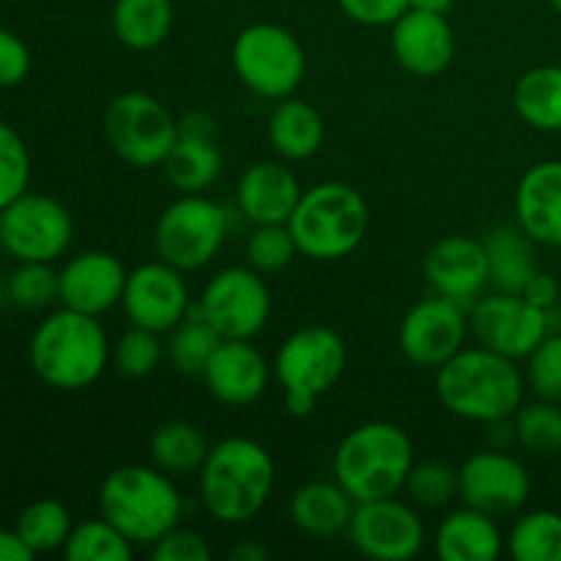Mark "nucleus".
I'll return each instance as SVG.
<instances>
[{
	"instance_id": "nucleus-27",
	"label": "nucleus",
	"mask_w": 561,
	"mask_h": 561,
	"mask_svg": "<svg viewBox=\"0 0 561 561\" xmlns=\"http://www.w3.org/2000/svg\"><path fill=\"white\" fill-rule=\"evenodd\" d=\"M268 142L285 162H307L327 142V124L310 102L294 96L274 102L266 124Z\"/></svg>"
},
{
	"instance_id": "nucleus-40",
	"label": "nucleus",
	"mask_w": 561,
	"mask_h": 561,
	"mask_svg": "<svg viewBox=\"0 0 561 561\" xmlns=\"http://www.w3.org/2000/svg\"><path fill=\"white\" fill-rule=\"evenodd\" d=\"M247 263L261 274H277L299 255L294 233L288 225H255L244 247Z\"/></svg>"
},
{
	"instance_id": "nucleus-30",
	"label": "nucleus",
	"mask_w": 561,
	"mask_h": 561,
	"mask_svg": "<svg viewBox=\"0 0 561 561\" xmlns=\"http://www.w3.org/2000/svg\"><path fill=\"white\" fill-rule=\"evenodd\" d=\"M513 107L537 131H561V66H535L518 77Z\"/></svg>"
},
{
	"instance_id": "nucleus-28",
	"label": "nucleus",
	"mask_w": 561,
	"mask_h": 561,
	"mask_svg": "<svg viewBox=\"0 0 561 561\" xmlns=\"http://www.w3.org/2000/svg\"><path fill=\"white\" fill-rule=\"evenodd\" d=\"M491 268V290L524 294L529 279L540 272L537 266V241L529 239L518 222L496 225L482 239Z\"/></svg>"
},
{
	"instance_id": "nucleus-45",
	"label": "nucleus",
	"mask_w": 561,
	"mask_h": 561,
	"mask_svg": "<svg viewBox=\"0 0 561 561\" xmlns=\"http://www.w3.org/2000/svg\"><path fill=\"white\" fill-rule=\"evenodd\" d=\"M337 5L356 25L389 27L411 9V0H337Z\"/></svg>"
},
{
	"instance_id": "nucleus-25",
	"label": "nucleus",
	"mask_w": 561,
	"mask_h": 561,
	"mask_svg": "<svg viewBox=\"0 0 561 561\" xmlns=\"http://www.w3.org/2000/svg\"><path fill=\"white\" fill-rule=\"evenodd\" d=\"M433 548L444 561H496L507 551V537L499 529V518L463 504L438 520Z\"/></svg>"
},
{
	"instance_id": "nucleus-44",
	"label": "nucleus",
	"mask_w": 561,
	"mask_h": 561,
	"mask_svg": "<svg viewBox=\"0 0 561 561\" xmlns=\"http://www.w3.org/2000/svg\"><path fill=\"white\" fill-rule=\"evenodd\" d=\"M31 47L20 33L0 27V88H16L31 75Z\"/></svg>"
},
{
	"instance_id": "nucleus-4",
	"label": "nucleus",
	"mask_w": 561,
	"mask_h": 561,
	"mask_svg": "<svg viewBox=\"0 0 561 561\" xmlns=\"http://www.w3.org/2000/svg\"><path fill=\"white\" fill-rule=\"evenodd\" d=\"M99 515L135 546H148L184 520V496L168 471L131 463L110 471L99 488Z\"/></svg>"
},
{
	"instance_id": "nucleus-9",
	"label": "nucleus",
	"mask_w": 561,
	"mask_h": 561,
	"mask_svg": "<svg viewBox=\"0 0 561 561\" xmlns=\"http://www.w3.org/2000/svg\"><path fill=\"white\" fill-rule=\"evenodd\" d=\"M228 208L219 206L206 192L179 195L162 208L153 228V247L162 261L184 274L201 272L217 261L228 239Z\"/></svg>"
},
{
	"instance_id": "nucleus-1",
	"label": "nucleus",
	"mask_w": 561,
	"mask_h": 561,
	"mask_svg": "<svg viewBox=\"0 0 561 561\" xmlns=\"http://www.w3.org/2000/svg\"><path fill=\"white\" fill-rule=\"evenodd\" d=\"M526 376L510 356L485 345H466L436 370V398L463 422L493 425L513 420L524 405Z\"/></svg>"
},
{
	"instance_id": "nucleus-42",
	"label": "nucleus",
	"mask_w": 561,
	"mask_h": 561,
	"mask_svg": "<svg viewBox=\"0 0 561 561\" xmlns=\"http://www.w3.org/2000/svg\"><path fill=\"white\" fill-rule=\"evenodd\" d=\"M526 387H531L540 400L561 403V329H551V334L529 354Z\"/></svg>"
},
{
	"instance_id": "nucleus-6",
	"label": "nucleus",
	"mask_w": 561,
	"mask_h": 561,
	"mask_svg": "<svg viewBox=\"0 0 561 561\" xmlns=\"http://www.w3.org/2000/svg\"><path fill=\"white\" fill-rule=\"evenodd\" d=\"M414 442L400 425L373 420L356 425L334 449V480L356 504L398 496L414 466Z\"/></svg>"
},
{
	"instance_id": "nucleus-46",
	"label": "nucleus",
	"mask_w": 561,
	"mask_h": 561,
	"mask_svg": "<svg viewBox=\"0 0 561 561\" xmlns=\"http://www.w3.org/2000/svg\"><path fill=\"white\" fill-rule=\"evenodd\" d=\"M524 296L535 307H540V310L551 312V310H557V307H559L561 285H559V279L553 277V274L537 272L535 277L529 279V285H526V288H524Z\"/></svg>"
},
{
	"instance_id": "nucleus-41",
	"label": "nucleus",
	"mask_w": 561,
	"mask_h": 561,
	"mask_svg": "<svg viewBox=\"0 0 561 561\" xmlns=\"http://www.w3.org/2000/svg\"><path fill=\"white\" fill-rule=\"evenodd\" d=\"M9 299L22 310H47L58 301V272L53 263H16L9 277Z\"/></svg>"
},
{
	"instance_id": "nucleus-35",
	"label": "nucleus",
	"mask_w": 561,
	"mask_h": 561,
	"mask_svg": "<svg viewBox=\"0 0 561 561\" xmlns=\"http://www.w3.org/2000/svg\"><path fill=\"white\" fill-rule=\"evenodd\" d=\"M64 557L69 561H129L135 557V542L99 515L75 524L64 546Z\"/></svg>"
},
{
	"instance_id": "nucleus-14",
	"label": "nucleus",
	"mask_w": 561,
	"mask_h": 561,
	"mask_svg": "<svg viewBox=\"0 0 561 561\" xmlns=\"http://www.w3.org/2000/svg\"><path fill=\"white\" fill-rule=\"evenodd\" d=\"M348 540L362 557L376 561H409L420 557L427 529L416 504L394 496L359 502L348 524Z\"/></svg>"
},
{
	"instance_id": "nucleus-19",
	"label": "nucleus",
	"mask_w": 561,
	"mask_h": 561,
	"mask_svg": "<svg viewBox=\"0 0 561 561\" xmlns=\"http://www.w3.org/2000/svg\"><path fill=\"white\" fill-rule=\"evenodd\" d=\"M425 279L433 294L447 296L458 305L471 307L491 288L488 252L480 239L471 236H444L425 252Z\"/></svg>"
},
{
	"instance_id": "nucleus-8",
	"label": "nucleus",
	"mask_w": 561,
	"mask_h": 561,
	"mask_svg": "<svg viewBox=\"0 0 561 561\" xmlns=\"http://www.w3.org/2000/svg\"><path fill=\"white\" fill-rule=\"evenodd\" d=\"M230 64L241 85L279 102L294 96L307 77V53L294 31L277 22H252L236 36Z\"/></svg>"
},
{
	"instance_id": "nucleus-47",
	"label": "nucleus",
	"mask_w": 561,
	"mask_h": 561,
	"mask_svg": "<svg viewBox=\"0 0 561 561\" xmlns=\"http://www.w3.org/2000/svg\"><path fill=\"white\" fill-rule=\"evenodd\" d=\"M36 553L25 546L16 529H0V561H31Z\"/></svg>"
},
{
	"instance_id": "nucleus-49",
	"label": "nucleus",
	"mask_w": 561,
	"mask_h": 561,
	"mask_svg": "<svg viewBox=\"0 0 561 561\" xmlns=\"http://www.w3.org/2000/svg\"><path fill=\"white\" fill-rule=\"evenodd\" d=\"M268 551L261 546V542H252V540H244L239 542V546L230 551V559H239V561H266Z\"/></svg>"
},
{
	"instance_id": "nucleus-50",
	"label": "nucleus",
	"mask_w": 561,
	"mask_h": 561,
	"mask_svg": "<svg viewBox=\"0 0 561 561\" xmlns=\"http://www.w3.org/2000/svg\"><path fill=\"white\" fill-rule=\"evenodd\" d=\"M455 5V0H411V9L433 11V14H449V9Z\"/></svg>"
},
{
	"instance_id": "nucleus-7",
	"label": "nucleus",
	"mask_w": 561,
	"mask_h": 561,
	"mask_svg": "<svg viewBox=\"0 0 561 561\" xmlns=\"http://www.w3.org/2000/svg\"><path fill=\"white\" fill-rule=\"evenodd\" d=\"M348 367V345L334 329L301 327L277 348L272 362L274 378L285 392L290 416L316 414L318 400L343 378Z\"/></svg>"
},
{
	"instance_id": "nucleus-15",
	"label": "nucleus",
	"mask_w": 561,
	"mask_h": 561,
	"mask_svg": "<svg viewBox=\"0 0 561 561\" xmlns=\"http://www.w3.org/2000/svg\"><path fill=\"white\" fill-rule=\"evenodd\" d=\"M469 334V307L433 294L405 312L400 321L398 343L411 365L438 370L444 362L466 348Z\"/></svg>"
},
{
	"instance_id": "nucleus-31",
	"label": "nucleus",
	"mask_w": 561,
	"mask_h": 561,
	"mask_svg": "<svg viewBox=\"0 0 561 561\" xmlns=\"http://www.w3.org/2000/svg\"><path fill=\"white\" fill-rule=\"evenodd\" d=\"M208 444L206 433L186 420L164 422L153 431L151 442H148V453H151V463L157 469L168 471L170 477H190L197 474L206 460Z\"/></svg>"
},
{
	"instance_id": "nucleus-36",
	"label": "nucleus",
	"mask_w": 561,
	"mask_h": 561,
	"mask_svg": "<svg viewBox=\"0 0 561 561\" xmlns=\"http://www.w3.org/2000/svg\"><path fill=\"white\" fill-rule=\"evenodd\" d=\"M515 444L531 455H559L561 453V403L540 400L524 403L513 416Z\"/></svg>"
},
{
	"instance_id": "nucleus-3",
	"label": "nucleus",
	"mask_w": 561,
	"mask_h": 561,
	"mask_svg": "<svg viewBox=\"0 0 561 561\" xmlns=\"http://www.w3.org/2000/svg\"><path fill=\"white\" fill-rule=\"evenodd\" d=\"M27 359L38 381L47 387L58 392H82L113 365V345L96 316L60 307L36 327Z\"/></svg>"
},
{
	"instance_id": "nucleus-13",
	"label": "nucleus",
	"mask_w": 561,
	"mask_h": 561,
	"mask_svg": "<svg viewBox=\"0 0 561 561\" xmlns=\"http://www.w3.org/2000/svg\"><path fill=\"white\" fill-rule=\"evenodd\" d=\"M471 337L515 362L529 359L531 351L551 334V312L531 305L524 294L491 290L469 307Z\"/></svg>"
},
{
	"instance_id": "nucleus-2",
	"label": "nucleus",
	"mask_w": 561,
	"mask_h": 561,
	"mask_svg": "<svg viewBox=\"0 0 561 561\" xmlns=\"http://www.w3.org/2000/svg\"><path fill=\"white\" fill-rule=\"evenodd\" d=\"M277 482V466L261 442L228 436L211 444L201 471V504L217 524L239 526L266 510Z\"/></svg>"
},
{
	"instance_id": "nucleus-38",
	"label": "nucleus",
	"mask_w": 561,
	"mask_h": 561,
	"mask_svg": "<svg viewBox=\"0 0 561 561\" xmlns=\"http://www.w3.org/2000/svg\"><path fill=\"white\" fill-rule=\"evenodd\" d=\"M162 334L142 327H129L113 345V367L124 378H146L164 359Z\"/></svg>"
},
{
	"instance_id": "nucleus-32",
	"label": "nucleus",
	"mask_w": 561,
	"mask_h": 561,
	"mask_svg": "<svg viewBox=\"0 0 561 561\" xmlns=\"http://www.w3.org/2000/svg\"><path fill=\"white\" fill-rule=\"evenodd\" d=\"M222 343L217 329L206 321L197 305L186 312L184 321L168 332V343H164V354H168L170 365L181 373V376H203L208 359Z\"/></svg>"
},
{
	"instance_id": "nucleus-51",
	"label": "nucleus",
	"mask_w": 561,
	"mask_h": 561,
	"mask_svg": "<svg viewBox=\"0 0 561 561\" xmlns=\"http://www.w3.org/2000/svg\"><path fill=\"white\" fill-rule=\"evenodd\" d=\"M551 5L557 9V14H561V0H551Z\"/></svg>"
},
{
	"instance_id": "nucleus-17",
	"label": "nucleus",
	"mask_w": 561,
	"mask_h": 561,
	"mask_svg": "<svg viewBox=\"0 0 561 561\" xmlns=\"http://www.w3.org/2000/svg\"><path fill=\"white\" fill-rule=\"evenodd\" d=\"M121 307H124L131 327L168 334L170 329L184 321L186 312L195 305H192L184 272L157 257V261L131 268L129 277H126Z\"/></svg>"
},
{
	"instance_id": "nucleus-21",
	"label": "nucleus",
	"mask_w": 561,
	"mask_h": 561,
	"mask_svg": "<svg viewBox=\"0 0 561 561\" xmlns=\"http://www.w3.org/2000/svg\"><path fill=\"white\" fill-rule=\"evenodd\" d=\"M392 53L398 64L414 77H438L453 66L458 38L447 14L409 9L389 25Z\"/></svg>"
},
{
	"instance_id": "nucleus-11",
	"label": "nucleus",
	"mask_w": 561,
	"mask_h": 561,
	"mask_svg": "<svg viewBox=\"0 0 561 561\" xmlns=\"http://www.w3.org/2000/svg\"><path fill=\"white\" fill-rule=\"evenodd\" d=\"M71 241L75 219L55 197L25 192L0 211V247L16 263H55Z\"/></svg>"
},
{
	"instance_id": "nucleus-22",
	"label": "nucleus",
	"mask_w": 561,
	"mask_h": 561,
	"mask_svg": "<svg viewBox=\"0 0 561 561\" xmlns=\"http://www.w3.org/2000/svg\"><path fill=\"white\" fill-rule=\"evenodd\" d=\"M272 376V362L252 345V340H222L201 378L214 400L244 409L266 394Z\"/></svg>"
},
{
	"instance_id": "nucleus-24",
	"label": "nucleus",
	"mask_w": 561,
	"mask_h": 561,
	"mask_svg": "<svg viewBox=\"0 0 561 561\" xmlns=\"http://www.w3.org/2000/svg\"><path fill=\"white\" fill-rule=\"evenodd\" d=\"M515 222L537 244L561 250V159H542L520 175Z\"/></svg>"
},
{
	"instance_id": "nucleus-12",
	"label": "nucleus",
	"mask_w": 561,
	"mask_h": 561,
	"mask_svg": "<svg viewBox=\"0 0 561 561\" xmlns=\"http://www.w3.org/2000/svg\"><path fill=\"white\" fill-rule=\"evenodd\" d=\"M195 305L222 340H252L272 316V290L250 263L228 266L208 279Z\"/></svg>"
},
{
	"instance_id": "nucleus-5",
	"label": "nucleus",
	"mask_w": 561,
	"mask_h": 561,
	"mask_svg": "<svg viewBox=\"0 0 561 561\" xmlns=\"http://www.w3.org/2000/svg\"><path fill=\"white\" fill-rule=\"evenodd\" d=\"M370 206L356 186L345 181H321L301 192L288 228L299 255L332 263L359 250L370 233Z\"/></svg>"
},
{
	"instance_id": "nucleus-33",
	"label": "nucleus",
	"mask_w": 561,
	"mask_h": 561,
	"mask_svg": "<svg viewBox=\"0 0 561 561\" xmlns=\"http://www.w3.org/2000/svg\"><path fill=\"white\" fill-rule=\"evenodd\" d=\"M507 553L515 561H561V513L529 510L507 535Z\"/></svg>"
},
{
	"instance_id": "nucleus-23",
	"label": "nucleus",
	"mask_w": 561,
	"mask_h": 561,
	"mask_svg": "<svg viewBox=\"0 0 561 561\" xmlns=\"http://www.w3.org/2000/svg\"><path fill=\"white\" fill-rule=\"evenodd\" d=\"M301 192L305 190L285 159H261L241 173L236 203L252 225H288Z\"/></svg>"
},
{
	"instance_id": "nucleus-48",
	"label": "nucleus",
	"mask_w": 561,
	"mask_h": 561,
	"mask_svg": "<svg viewBox=\"0 0 561 561\" xmlns=\"http://www.w3.org/2000/svg\"><path fill=\"white\" fill-rule=\"evenodd\" d=\"M491 427V447H499V449H510L515 444V427H513V420H502V422H493Z\"/></svg>"
},
{
	"instance_id": "nucleus-10",
	"label": "nucleus",
	"mask_w": 561,
	"mask_h": 561,
	"mask_svg": "<svg viewBox=\"0 0 561 561\" xmlns=\"http://www.w3.org/2000/svg\"><path fill=\"white\" fill-rule=\"evenodd\" d=\"M104 140L129 168H162L179 140V118L151 93H118L104 110Z\"/></svg>"
},
{
	"instance_id": "nucleus-18",
	"label": "nucleus",
	"mask_w": 561,
	"mask_h": 561,
	"mask_svg": "<svg viewBox=\"0 0 561 561\" xmlns=\"http://www.w3.org/2000/svg\"><path fill=\"white\" fill-rule=\"evenodd\" d=\"M126 277H129V272L113 252H80V255L69 257L64 268H58L60 307L102 318L104 312L121 307Z\"/></svg>"
},
{
	"instance_id": "nucleus-43",
	"label": "nucleus",
	"mask_w": 561,
	"mask_h": 561,
	"mask_svg": "<svg viewBox=\"0 0 561 561\" xmlns=\"http://www.w3.org/2000/svg\"><path fill=\"white\" fill-rule=\"evenodd\" d=\"M151 559L157 561H208L211 546L206 537L186 526H175L151 546Z\"/></svg>"
},
{
	"instance_id": "nucleus-16",
	"label": "nucleus",
	"mask_w": 561,
	"mask_h": 561,
	"mask_svg": "<svg viewBox=\"0 0 561 561\" xmlns=\"http://www.w3.org/2000/svg\"><path fill=\"white\" fill-rule=\"evenodd\" d=\"M460 502L493 518L520 513L531 496V474L510 449H482L460 463Z\"/></svg>"
},
{
	"instance_id": "nucleus-37",
	"label": "nucleus",
	"mask_w": 561,
	"mask_h": 561,
	"mask_svg": "<svg viewBox=\"0 0 561 561\" xmlns=\"http://www.w3.org/2000/svg\"><path fill=\"white\" fill-rule=\"evenodd\" d=\"M403 491L422 510H444L460 499V474L444 460H422L411 466Z\"/></svg>"
},
{
	"instance_id": "nucleus-34",
	"label": "nucleus",
	"mask_w": 561,
	"mask_h": 561,
	"mask_svg": "<svg viewBox=\"0 0 561 561\" xmlns=\"http://www.w3.org/2000/svg\"><path fill=\"white\" fill-rule=\"evenodd\" d=\"M14 529L25 540V546L38 557V553L64 551L71 529H75V520H71L66 504L55 502V499H38V502L22 507V513L16 515Z\"/></svg>"
},
{
	"instance_id": "nucleus-20",
	"label": "nucleus",
	"mask_w": 561,
	"mask_h": 561,
	"mask_svg": "<svg viewBox=\"0 0 561 561\" xmlns=\"http://www.w3.org/2000/svg\"><path fill=\"white\" fill-rule=\"evenodd\" d=\"M179 195H195L217 184L222 173V151L217 142V121L206 110H192L179 118V140L162 164Z\"/></svg>"
},
{
	"instance_id": "nucleus-39",
	"label": "nucleus",
	"mask_w": 561,
	"mask_h": 561,
	"mask_svg": "<svg viewBox=\"0 0 561 561\" xmlns=\"http://www.w3.org/2000/svg\"><path fill=\"white\" fill-rule=\"evenodd\" d=\"M33 159L27 142L11 124L0 121V211L31 186Z\"/></svg>"
},
{
	"instance_id": "nucleus-29",
	"label": "nucleus",
	"mask_w": 561,
	"mask_h": 561,
	"mask_svg": "<svg viewBox=\"0 0 561 561\" xmlns=\"http://www.w3.org/2000/svg\"><path fill=\"white\" fill-rule=\"evenodd\" d=\"M175 22L173 0H115L110 25L131 53H151L168 42Z\"/></svg>"
},
{
	"instance_id": "nucleus-26",
	"label": "nucleus",
	"mask_w": 561,
	"mask_h": 561,
	"mask_svg": "<svg viewBox=\"0 0 561 561\" xmlns=\"http://www.w3.org/2000/svg\"><path fill=\"white\" fill-rule=\"evenodd\" d=\"M356 502L345 493L337 480H316L296 488L290 496V524L307 537L327 540L348 531L351 515H354Z\"/></svg>"
}]
</instances>
